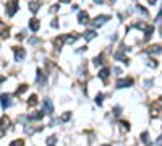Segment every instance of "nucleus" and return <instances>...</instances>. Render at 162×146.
<instances>
[{
    "label": "nucleus",
    "mask_w": 162,
    "mask_h": 146,
    "mask_svg": "<svg viewBox=\"0 0 162 146\" xmlns=\"http://www.w3.org/2000/svg\"><path fill=\"white\" fill-rule=\"evenodd\" d=\"M18 0H10L8 3H7V15L8 16H13L16 13V10H18Z\"/></svg>",
    "instance_id": "f257e3e1"
},
{
    "label": "nucleus",
    "mask_w": 162,
    "mask_h": 146,
    "mask_svg": "<svg viewBox=\"0 0 162 146\" xmlns=\"http://www.w3.org/2000/svg\"><path fill=\"white\" fill-rule=\"evenodd\" d=\"M8 127H10V119L3 115L0 119V138L3 136V133H5L7 130H8Z\"/></svg>",
    "instance_id": "f03ea898"
},
{
    "label": "nucleus",
    "mask_w": 162,
    "mask_h": 146,
    "mask_svg": "<svg viewBox=\"0 0 162 146\" xmlns=\"http://www.w3.org/2000/svg\"><path fill=\"white\" fill-rule=\"evenodd\" d=\"M10 99H11L10 94H2L0 96V104H2V109H3V111H7V109L10 107V104H11Z\"/></svg>",
    "instance_id": "7ed1b4c3"
},
{
    "label": "nucleus",
    "mask_w": 162,
    "mask_h": 146,
    "mask_svg": "<svg viewBox=\"0 0 162 146\" xmlns=\"http://www.w3.org/2000/svg\"><path fill=\"white\" fill-rule=\"evenodd\" d=\"M44 114H47V115H52V114H54V104H52L50 99H46V101H44Z\"/></svg>",
    "instance_id": "20e7f679"
},
{
    "label": "nucleus",
    "mask_w": 162,
    "mask_h": 146,
    "mask_svg": "<svg viewBox=\"0 0 162 146\" xmlns=\"http://www.w3.org/2000/svg\"><path fill=\"white\" fill-rule=\"evenodd\" d=\"M109 20H110V18H109L107 15L96 16V18H94V26H102L104 23H106V21H109Z\"/></svg>",
    "instance_id": "39448f33"
},
{
    "label": "nucleus",
    "mask_w": 162,
    "mask_h": 146,
    "mask_svg": "<svg viewBox=\"0 0 162 146\" xmlns=\"http://www.w3.org/2000/svg\"><path fill=\"white\" fill-rule=\"evenodd\" d=\"M133 85V80L131 78H127V80H120L117 83V88H128V86Z\"/></svg>",
    "instance_id": "423d86ee"
},
{
    "label": "nucleus",
    "mask_w": 162,
    "mask_h": 146,
    "mask_svg": "<svg viewBox=\"0 0 162 146\" xmlns=\"http://www.w3.org/2000/svg\"><path fill=\"white\" fill-rule=\"evenodd\" d=\"M25 55H26V52H25V49H15V60H23L25 59Z\"/></svg>",
    "instance_id": "0eeeda50"
},
{
    "label": "nucleus",
    "mask_w": 162,
    "mask_h": 146,
    "mask_svg": "<svg viewBox=\"0 0 162 146\" xmlns=\"http://www.w3.org/2000/svg\"><path fill=\"white\" fill-rule=\"evenodd\" d=\"M0 36H2V37H7V36H8V28H7V25H3L2 21H0Z\"/></svg>",
    "instance_id": "6e6552de"
},
{
    "label": "nucleus",
    "mask_w": 162,
    "mask_h": 146,
    "mask_svg": "<svg viewBox=\"0 0 162 146\" xmlns=\"http://www.w3.org/2000/svg\"><path fill=\"white\" fill-rule=\"evenodd\" d=\"M29 28L34 31V33H36V31H39V21H37V20H31L29 21Z\"/></svg>",
    "instance_id": "1a4fd4ad"
},
{
    "label": "nucleus",
    "mask_w": 162,
    "mask_h": 146,
    "mask_svg": "<svg viewBox=\"0 0 162 146\" xmlns=\"http://www.w3.org/2000/svg\"><path fill=\"white\" fill-rule=\"evenodd\" d=\"M78 20H80L81 25H86L88 23V13H83V11H81L80 15H78Z\"/></svg>",
    "instance_id": "9d476101"
},
{
    "label": "nucleus",
    "mask_w": 162,
    "mask_h": 146,
    "mask_svg": "<svg viewBox=\"0 0 162 146\" xmlns=\"http://www.w3.org/2000/svg\"><path fill=\"white\" fill-rule=\"evenodd\" d=\"M42 117H44V112H36V114H31L29 119L31 120H40Z\"/></svg>",
    "instance_id": "9b49d317"
},
{
    "label": "nucleus",
    "mask_w": 162,
    "mask_h": 146,
    "mask_svg": "<svg viewBox=\"0 0 162 146\" xmlns=\"http://www.w3.org/2000/svg\"><path fill=\"white\" fill-rule=\"evenodd\" d=\"M39 5H40L39 2H31L29 3V10L33 11V13H36V11L39 10Z\"/></svg>",
    "instance_id": "f8f14e48"
},
{
    "label": "nucleus",
    "mask_w": 162,
    "mask_h": 146,
    "mask_svg": "<svg viewBox=\"0 0 162 146\" xmlns=\"http://www.w3.org/2000/svg\"><path fill=\"white\" fill-rule=\"evenodd\" d=\"M96 37V31H88L86 34H84V39L86 41H91V39H94Z\"/></svg>",
    "instance_id": "ddd939ff"
},
{
    "label": "nucleus",
    "mask_w": 162,
    "mask_h": 146,
    "mask_svg": "<svg viewBox=\"0 0 162 146\" xmlns=\"http://www.w3.org/2000/svg\"><path fill=\"white\" fill-rule=\"evenodd\" d=\"M149 52L151 54H159V52H162V47L161 45H152L151 49H149Z\"/></svg>",
    "instance_id": "4468645a"
},
{
    "label": "nucleus",
    "mask_w": 162,
    "mask_h": 146,
    "mask_svg": "<svg viewBox=\"0 0 162 146\" xmlns=\"http://www.w3.org/2000/svg\"><path fill=\"white\" fill-rule=\"evenodd\" d=\"M55 141H57V136H49V138H47V146H54L55 145Z\"/></svg>",
    "instance_id": "2eb2a0df"
},
{
    "label": "nucleus",
    "mask_w": 162,
    "mask_h": 146,
    "mask_svg": "<svg viewBox=\"0 0 162 146\" xmlns=\"http://www.w3.org/2000/svg\"><path fill=\"white\" fill-rule=\"evenodd\" d=\"M99 76H101L102 80H107V76H109V70H106V68L101 70V71H99Z\"/></svg>",
    "instance_id": "dca6fc26"
},
{
    "label": "nucleus",
    "mask_w": 162,
    "mask_h": 146,
    "mask_svg": "<svg viewBox=\"0 0 162 146\" xmlns=\"http://www.w3.org/2000/svg\"><path fill=\"white\" fill-rule=\"evenodd\" d=\"M25 131H26V133H28V135H33V133H34V128H33V127H31V125H25Z\"/></svg>",
    "instance_id": "f3484780"
},
{
    "label": "nucleus",
    "mask_w": 162,
    "mask_h": 146,
    "mask_svg": "<svg viewBox=\"0 0 162 146\" xmlns=\"http://www.w3.org/2000/svg\"><path fill=\"white\" fill-rule=\"evenodd\" d=\"M25 143H23V140H15V141H11L10 146H23Z\"/></svg>",
    "instance_id": "a211bd4d"
},
{
    "label": "nucleus",
    "mask_w": 162,
    "mask_h": 146,
    "mask_svg": "<svg viewBox=\"0 0 162 146\" xmlns=\"http://www.w3.org/2000/svg\"><path fill=\"white\" fill-rule=\"evenodd\" d=\"M26 89H28V86H26V85H21V88H18V89H16V94H23Z\"/></svg>",
    "instance_id": "6ab92c4d"
},
{
    "label": "nucleus",
    "mask_w": 162,
    "mask_h": 146,
    "mask_svg": "<svg viewBox=\"0 0 162 146\" xmlns=\"http://www.w3.org/2000/svg\"><path fill=\"white\" fill-rule=\"evenodd\" d=\"M70 117H71V112H66V114H63V115L60 117V120H62V122H66Z\"/></svg>",
    "instance_id": "aec40b11"
},
{
    "label": "nucleus",
    "mask_w": 162,
    "mask_h": 146,
    "mask_svg": "<svg viewBox=\"0 0 162 146\" xmlns=\"http://www.w3.org/2000/svg\"><path fill=\"white\" fill-rule=\"evenodd\" d=\"M36 102H37V97H36V96H31L29 101H28V104H29V106H34Z\"/></svg>",
    "instance_id": "412c9836"
},
{
    "label": "nucleus",
    "mask_w": 162,
    "mask_h": 146,
    "mask_svg": "<svg viewBox=\"0 0 162 146\" xmlns=\"http://www.w3.org/2000/svg\"><path fill=\"white\" fill-rule=\"evenodd\" d=\"M102 97H104L102 94H97L96 96V104H97V106H101V104H102Z\"/></svg>",
    "instance_id": "4be33fe9"
},
{
    "label": "nucleus",
    "mask_w": 162,
    "mask_h": 146,
    "mask_svg": "<svg viewBox=\"0 0 162 146\" xmlns=\"http://www.w3.org/2000/svg\"><path fill=\"white\" fill-rule=\"evenodd\" d=\"M101 63H102V55H99L94 59V65H101Z\"/></svg>",
    "instance_id": "5701e85b"
},
{
    "label": "nucleus",
    "mask_w": 162,
    "mask_h": 146,
    "mask_svg": "<svg viewBox=\"0 0 162 146\" xmlns=\"http://www.w3.org/2000/svg\"><path fill=\"white\" fill-rule=\"evenodd\" d=\"M143 141H144L146 145H149V140H147V133H143Z\"/></svg>",
    "instance_id": "b1692460"
},
{
    "label": "nucleus",
    "mask_w": 162,
    "mask_h": 146,
    "mask_svg": "<svg viewBox=\"0 0 162 146\" xmlns=\"http://www.w3.org/2000/svg\"><path fill=\"white\" fill-rule=\"evenodd\" d=\"M58 26V20H54L52 21V28H57Z\"/></svg>",
    "instance_id": "393cba45"
},
{
    "label": "nucleus",
    "mask_w": 162,
    "mask_h": 146,
    "mask_svg": "<svg viewBox=\"0 0 162 146\" xmlns=\"http://www.w3.org/2000/svg\"><path fill=\"white\" fill-rule=\"evenodd\" d=\"M94 2H96V3H102V0H94Z\"/></svg>",
    "instance_id": "a878e982"
},
{
    "label": "nucleus",
    "mask_w": 162,
    "mask_h": 146,
    "mask_svg": "<svg viewBox=\"0 0 162 146\" xmlns=\"http://www.w3.org/2000/svg\"><path fill=\"white\" fill-rule=\"evenodd\" d=\"M104 146H109V145H104Z\"/></svg>",
    "instance_id": "bb28decb"
}]
</instances>
